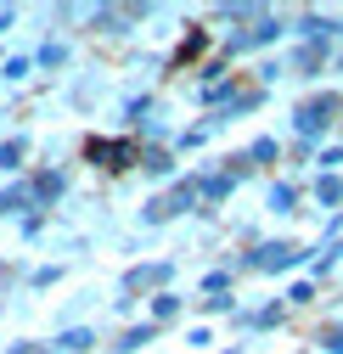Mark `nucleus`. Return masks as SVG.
Masks as SVG:
<instances>
[{
	"instance_id": "26",
	"label": "nucleus",
	"mask_w": 343,
	"mask_h": 354,
	"mask_svg": "<svg viewBox=\"0 0 343 354\" xmlns=\"http://www.w3.org/2000/svg\"><path fill=\"white\" fill-rule=\"evenodd\" d=\"M315 298H321V287L304 276V281H293V287H287V298H281V304H287V309H310Z\"/></svg>"
},
{
	"instance_id": "35",
	"label": "nucleus",
	"mask_w": 343,
	"mask_h": 354,
	"mask_svg": "<svg viewBox=\"0 0 343 354\" xmlns=\"http://www.w3.org/2000/svg\"><path fill=\"white\" fill-rule=\"evenodd\" d=\"M12 23H17V6H0V34H6Z\"/></svg>"
},
{
	"instance_id": "22",
	"label": "nucleus",
	"mask_w": 343,
	"mask_h": 354,
	"mask_svg": "<svg viewBox=\"0 0 343 354\" xmlns=\"http://www.w3.org/2000/svg\"><path fill=\"white\" fill-rule=\"evenodd\" d=\"M192 309H197L203 321H237V309H242V304H237V292H225V298H197Z\"/></svg>"
},
{
	"instance_id": "16",
	"label": "nucleus",
	"mask_w": 343,
	"mask_h": 354,
	"mask_svg": "<svg viewBox=\"0 0 343 354\" xmlns=\"http://www.w3.org/2000/svg\"><path fill=\"white\" fill-rule=\"evenodd\" d=\"M28 158H34V141L28 136H6V141H0V174H23Z\"/></svg>"
},
{
	"instance_id": "25",
	"label": "nucleus",
	"mask_w": 343,
	"mask_h": 354,
	"mask_svg": "<svg viewBox=\"0 0 343 354\" xmlns=\"http://www.w3.org/2000/svg\"><path fill=\"white\" fill-rule=\"evenodd\" d=\"M220 169L231 174L237 186H242V180H253V174H259V169H253V158H248V147H242V152H225V158H220Z\"/></svg>"
},
{
	"instance_id": "2",
	"label": "nucleus",
	"mask_w": 343,
	"mask_h": 354,
	"mask_svg": "<svg viewBox=\"0 0 343 354\" xmlns=\"http://www.w3.org/2000/svg\"><path fill=\"white\" fill-rule=\"evenodd\" d=\"M337 124H343V91H310L293 102V136L304 147H326Z\"/></svg>"
},
{
	"instance_id": "13",
	"label": "nucleus",
	"mask_w": 343,
	"mask_h": 354,
	"mask_svg": "<svg viewBox=\"0 0 343 354\" xmlns=\"http://www.w3.org/2000/svg\"><path fill=\"white\" fill-rule=\"evenodd\" d=\"M265 208H270L276 219H287V214H304V180H270Z\"/></svg>"
},
{
	"instance_id": "19",
	"label": "nucleus",
	"mask_w": 343,
	"mask_h": 354,
	"mask_svg": "<svg viewBox=\"0 0 343 354\" xmlns=\"http://www.w3.org/2000/svg\"><path fill=\"white\" fill-rule=\"evenodd\" d=\"M68 62H73V46H68V39H46V46L34 51V73H62Z\"/></svg>"
},
{
	"instance_id": "36",
	"label": "nucleus",
	"mask_w": 343,
	"mask_h": 354,
	"mask_svg": "<svg viewBox=\"0 0 343 354\" xmlns=\"http://www.w3.org/2000/svg\"><path fill=\"white\" fill-rule=\"evenodd\" d=\"M332 73H343V46H337V51H332Z\"/></svg>"
},
{
	"instance_id": "18",
	"label": "nucleus",
	"mask_w": 343,
	"mask_h": 354,
	"mask_svg": "<svg viewBox=\"0 0 343 354\" xmlns=\"http://www.w3.org/2000/svg\"><path fill=\"white\" fill-rule=\"evenodd\" d=\"M270 6H253V0H225V6H214L208 17L214 23H237V28H248V23H259Z\"/></svg>"
},
{
	"instance_id": "34",
	"label": "nucleus",
	"mask_w": 343,
	"mask_h": 354,
	"mask_svg": "<svg viewBox=\"0 0 343 354\" xmlns=\"http://www.w3.org/2000/svg\"><path fill=\"white\" fill-rule=\"evenodd\" d=\"M6 354H57L51 343H17V348H6Z\"/></svg>"
},
{
	"instance_id": "15",
	"label": "nucleus",
	"mask_w": 343,
	"mask_h": 354,
	"mask_svg": "<svg viewBox=\"0 0 343 354\" xmlns=\"http://www.w3.org/2000/svg\"><path fill=\"white\" fill-rule=\"evenodd\" d=\"M180 315H186V298H180L175 287L158 292V298H147V321H152V326H175Z\"/></svg>"
},
{
	"instance_id": "39",
	"label": "nucleus",
	"mask_w": 343,
	"mask_h": 354,
	"mask_svg": "<svg viewBox=\"0 0 343 354\" xmlns=\"http://www.w3.org/2000/svg\"><path fill=\"white\" fill-rule=\"evenodd\" d=\"M337 136H343V124H337Z\"/></svg>"
},
{
	"instance_id": "11",
	"label": "nucleus",
	"mask_w": 343,
	"mask_h": 354,
	"mask_svg": "<svg viewBox=\"0 0 343 354\" xmlns=\"http://www.w3.org/2000/svg\"><path fill=\"white\" fill-rule=\"evenodd\" d=\"M136 174H147L152 186H175L186 169H180L175 147H141V163H136Z\"/></svg>"
},
{
	"instance_id": "12",
	"label": "nucleus",
	"mask_w": 343,
	"mask_h": 354,
	"mask_svg": "<svg viewBox=\"0 0 343 354\" xmlns=\"http://www.w3.org/2000/svg\"><path fill=\"white\" fill-rule=\"evenodd\" d=\"M287 315L293 309L281 304V298H270V304H259V309H237V332H276V326H287Z\"/></svg>"
},
{
	"instance_id": "28",
	"label": "nucleus",
	"mask_w": 343,
	"mask_h": 354,
	"mask_svg": "<svg viewBox=\"0 0 343 354\" xmlns=\"http://www.w3.org/2000/svg\"><path fill=\"white\" fill-rule=\"evenodd\" d=\"M315 348H321V354H343V321H326V326L315 332Z\"/></svg>"
},
{
	"instance_id": "37",
	"label": "nucleus",
	"mask_w": 343,
	"mask_h": 354,
	"mask_svg": "<svg viewBox=\"0 0 343 354\" xmlns=\"http://www.w3.org/2000/svg\"><path fill=\"white\" fill-rule=\"evenodd\" d=\"M220 354H248V348H242V343H231V348H220Z\"/></svg>"
},
{
	"instance_id": "7",
	"label": "nucleus",
	"mask_w": 343,
	"mask_h": 354,
	"mask_svg": "<svg viewBox=\"0 0 343 354\" xmlns=\"http://www.w3.org/2000/svg\"><path fill=\"white\" fill-rule=\"evenodd\" d=\"M141 17H152V6H91V12H84V34H96V39H124Z\"/></svg>"
},
{
	"instance_id": "10",
	"label": "nucleus",
	"mask_w": 343,
	"mask_h": 354,
	"mask_svg": "<svg viewBox=\"0 0 343 354\" xmlns=\"http://www.w3.org/2000/svg\"><path fill=\"white\" fill-rule=\"evenodd\" d=\"M287 73H293V79H304V84H315L321 73H332V46L298 39V46H293V57H287Z\"/></svg>"
},
{
	"instance_id": "9",
	"label": "nucleus",
	"mask_w": 343,
	"mask_h": 354,
	"mask_svg": "<svg viewBox=\"0 0 343 354\" xmlns=\"http://www.w3.org/2000/svg\"><path fill=\"white\" fill-rule=\"evenodd\" d=\"M287 34H298V39H315V46H343V17H332V12H315V6H304L293 23H287Z\"/></svg>"
},
{
	"instance_id": "24",
	"label": "nucleus",
	"mask_w": 343,
	"mask_h": 354,
	"mask_svg": "<svg viewBox=\"0 0 343 354\" xmlns=\"http://www.w3.org/2000/svg\"><path fill=\"white\" fill-rule=\"evenodd\" d=\"M152 118V96L141 91V96H124V124H130V136H136V129Z\"/></svg>"
},
{
	"instance_id": "8",
	"label": "nucleus",
	"mask_w": 343,
	"mask_h": 354,
	"mask_svg": "<svg viewBox=\"0 0 343 354\" xmlns=\"http://www.w3.org/2000/svg\"><path fill=\"white\" fill-rule=\"evenodd\" d=\"M23 192H28V203L34 208H57L62 197H68V169H57V163H34L28 174H23Z\"/></svg>"
},
{
	"instance_id": "14",
	"label": "nucleus",
	"mask_w": 343,
	"mask_h": 354,
	"mask_svg": "<svg viewBox=\"0 0 343 354\" xmlns=\"http://www.w3.org/2000/svg\"><path fill=\"white\" fill-rule=\"evenodd\" d=\"M304 203L343 214V174H310V180H304Z\"/></svg>"
},
{
	"instance_id": "27",
	"label": "nucleus",
	"mask_w": 343,
	"mask_h": 354,
	"mask_svg": "<svg viewBox=\"0 0 343 354\" xmlns=\"http://www.w3.org/2000/svg\"><path fill=\"white\" fill-rule=\"evenodd\" d=\"M315 174H343V141H326L315 152Z\"/></svg>"
},
{
	"instance_id": "5",
	"label": "nucleus",
	"mask_w": 343,
	"mask_h": 354,
	"mask_svg": "<svg viewBox=\"0 0 343 354\" xmlns=\"http://www.w3.org/2000/svg\"><path fill=\"white\" fill-rule=\"evenodd\" d=\"M197 214V186H192V174H180L175 186H158L147 203H141V225L158 231V225H175V219Z\"/></svg>"
},
{
	"instance_id": "38",
	"label": "nucleus",
	"mask_w": 343,
	"mask_h": 354,
	"mask_svg": "<svg viewBox=\"0 0 343 354\" xmlns=\"http://www.w3.org/2000/svg\"><path fill=\"white\" fill-rule=\"evenodd\" d=\"M293 354H304V348H293Z\"/></svg>"
},
{
	"instance_id": "21",
	"label": "nucleus",
	"mask_w": 343,
	"mask_h": 354,
	"mask_svg": "<svg viewBox=\"0 0 343 354\" xmlns=\"http://www.w3.org/2000/svg\"><path fill=\"white\" fill-rule=\"evenodd\" d=\"M248 158H253V169H259V174H270V169L287 158V147H281L276 136H259V141H248Z\"/></svg>"
},
{
	"instance_id": "4",
	"label": "nucleus",
	"mask_w": 343,
	"mask_h": 354,
	"mask_svg": "<svg viewBox=\"0 0 343 354\" xmlns=\"http://www.w3.org/2000/svg\"><path fill=\"white\" fill-rule=\"evenodd\" d=\"M175 287V259H141V264H130V270L118 276V315H130L136 304H147V298H158V292H169Z\"/></svg>"
},
{
	"instance_id": "1",
	"label": "nucleus",
	"mask_w": 343,
	"mask_h": 354,
	"mask_svg": "<svg viewBox=\"0 0 343 354\" xmlns=\"http://www.w3.org/2000/svg\"><path fill=\"white\" fill-rule=\"evenodd\" d=\"M310 259H315V248H310V242L270 236V242H259V248L237 253L231 264H237V276H293V270H310Z\"/></svg>"
},
{
	"instance_id": "23",
	"label": "nucleus",
	"mask_w": 343,
	"mask_h": 354,
	"mask_svg": "<svg viewBox=\"0 0 343 354\" xmlns=\"http://www.w3.org/2000/svg\"><path fill=\"white\" fill-rule=\"evenodd\" d=\"M208 46H214V34H208V28H186V39H180V51L169 57V68H186V62H192L197 51H208Z\"/></svg>"
},
{
	"instance_id": "31",
	"label": "nucleus",
	"mask_w": 343,
	"mask_h": 354,
	"mask_svg": "<svg viewBox=\"0 0 343 354\" xmlns=\"http://www.w3.org/2000/svg\"><path fill=\"white\" fill-rule=\"evenodd\" d=\"M57 281H62V264H46V270H34V276H28L34 292H46V287H57Z\"/></svg>"
},
{
	"instance_id": "32",
	"label": "nucleus",
	"mask_w": 343,
	"mask_h": 354,
	"mask_svg": "<svg viewBox=\"0 0 343 354\" xmlns=\"http://www.w3.org/2000/svg\"><path fill=\"white\" fill-rule=\"evenodd\" d=\"M315 152H321V147H304V141H293V147H287V163H298V169L310 163V169H315Z\"/></svg>"
},
{
	"instance_id": "29",
	"label": "nucleus",
	"mask_w": 343,
	"mask_h": 354,
	"mask_svg": "<svg viewBox=\"0 0 343 354\" xmlns=\"http://www.w3.org/2000/svg\"><path fill=\"white\" fill-rule=\"evenodd\" d=\"M28 68H34V57H6V62H0V79H6V84H23Z\"/></svg>"
},
{
	"instance_id": "6",
	"label": "nucleus",
	"mask_w": 343,
	"mask_h": 354,
	"mask_svg": "<svg viewBox=\"0 0 343 354\" xmlns=\"http://www.w3.org/2000/svg\"><path fill=\"white\" fill-rule=\"evenodd\" d=\"M281 34H287V17L265 12L259 23H248V28H231V34L220 39V57H225V62H237V57H253V51H270Z\"/></svg>"
},
{
	"instance_id": "3",
	"label": "nucleus",
	"mask_w": 343,
	"mask_h": 354,
	"mask_svg": "<svg viewBox=\"0 0 343 354\" xmlns=\"http://www.w3.org/2000/svg\"><path fill=\"white\" fill-rule=\"evenodd\" d=\"M79 158L91 163L96 174H107V180H118V174H136L141 163V141L136 136H102V129H91V136H79Z\"/></svg>"
},
{
	"instance_id": "33",
	"label": "nucleus",
	"mask_w": 343,
	"mask_h": 354,
	"mask_svg": "<svg viewBox=\"0 0 343 354\" xmlns=\"http://www.w3.org/2000/svg\"><path fill=\"white\" fill-rule=\"evenodd\" d=\"M186 343H192V348H208V343H214V332H208V326H192V332H186Z\"/></svg>"
},
{
	"instance_id": "20",
	"label": "nucleus",
	"mask_w": 343,
	"mask_h": 354,
	"mask_svg": "<svg viewBox=\"0 0 343 354\" xmlns=\"http://www.w3.org/2000/svg\"><path fill=\"white\" fill-rule=\"evenodd\" d=\"M158 332H163V326H152V321L124 326V332H118V343H113V354H141L147 343H158Z\"/></svg>"
},
{
	"instance_id": "17",
	"label": "nucleus",
	"mask_w": 343,
	"mask_h": 354,
	"mask_svg": "<svg viewBox=\"0 0 343 354\" xmlns=\"http://www.w3.org/2000/svg\"><path fill=\"white\" fill-rule=\"evenodd\" d=\"M51 348H57V354H91V348H96V326H84V321H79V326H62V332L51 337Z\"/></svg>"
},
{
	"instance_id": "30",
	"label": "nucleus",
	"mask_w": 343,
	"mask_h": 354,
	"mask_svg": "<svg viewBox=\"0 0 343 354\" xmlns=\"http://www.w3.org/2000/svg\"><path fill=\"white\" fill-rule=\"evenodd\" d=\"M46 225H51V214H46V208H28V214H17V231H23V236H39Z\"/></svg>"
}]
</instances>
